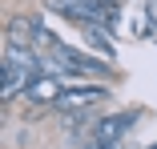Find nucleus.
Returning a JSON list of instances; mask_svg holds the SVG:
<instances>
[{
    "label": "nucleus",
    "mask_w": 157,
    "mask_h": 149,
    "mask_svg": "<svg viewBox=\"0 0 157 149\" xmlns=\"http://www.w3.org/2000/svg\"><path fill=\"white\" fill-rule=\"evenodd\" d=\"M52 56L65 65V73H77V77H85V73H89V77H105V81H113V77H117L109 61H93L89 52H77V48H69V44H56V48H52Z\"/></svg>",
    "instance_id": "f257e3e1"
},
{
    "label": "nucleus",
    "mask_w": 157,
    "mask_h": 149,
    "mask_svg": "<svg viewBox=\"0 0 157 149\" xmlns=\"http://www.w3.org/2000/svg\"><path fill=\"white\" fill-rule=\"evenodd\" d=\"M137 117H141V113H105V117H97V125H93V137H97L101 145H113V149H117L121 137L137 125Z\"/></svg>",
    "instance_id": "f03ea898"
},
{
    "label": "nucleus",
    "mask_w": 157,
    "mask_h": 149,
    "mask_svg": "<svg viewBox=\"0 0 157 149\" xmlns=\"http://www.w3.org/2000/svg\"><path fill=\"white\" fill-rule=\"evenodd\" d=\"M105 97H109L105 85H73V89H65V93H60L56 109L69 113V109H85V105H101Z\"/></svg>",
    "instance_id": "7ed1b4c3"
},
{
    "label": "nucleus",
    "mask_w": 157,
    "mask_h": 149,
    "mask_svg": "<svg viewBox=\"0 0 157 149\" xmlns=\"http://www.w3.org/2000/svg\"><path fill=\"white\" fill-rule=\"evenodd\" d=\"M60 93H65V85L52 81V77H36L33 85L24 89V105H56Z\"/></svg>",
    "instance_id": "20e7f679"
},
{
    "label": "nucleus",
    "mask_w": 157,
    "mask_h": 149,
    "mask_svg": "<svg viewBox=\"0 0 157 149\" xmlns=\"http://www.w3.org/2000/svg\"><path fill=\"white\" fill-rule=\"evenodd\" d=\"M85 36H89V44L97 48V52L113 56V28H105V24H85Z\"/></svg>",
    "instance_id": "39448f33"
},
{
    "label": "nucleus",
    "mask_w": 157,
    "mask_h": 149,
    "mask_svg": "<svg viewBox=\"0 0 157 149\" xmlns=\"http://www.w3.org/2000/svg\"><path fill=\"white\" fill-rule=\"evenodd\" d=\"M81 149H113V145H101L97 137H93V129H89V133H85V145H81Z\"/></svg>",
    "instance_id": "423d86ee"
}]
</instances>
